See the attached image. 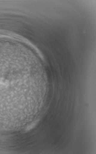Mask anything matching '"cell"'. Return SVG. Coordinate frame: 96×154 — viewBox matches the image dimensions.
Returning <instances> with one entry per match:
<instances>
[{
  "mask_svg": "<svg viewBox=\"0 0 96 154\" xmlns=\"http://www.w3.org/2000/svg\"><path fill=\"white\" fill-rule=\"evenodd\" d=\"M14 63L11 61L0 59V109L1 111L10 109L13 104V94L16 83Z\"/></svg>",
  "mask_w": 96,
  "mask_h": 154,
  "instance_id": "6da1fadb",
  "label": "cell"
}]
</instances>
